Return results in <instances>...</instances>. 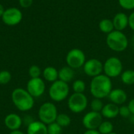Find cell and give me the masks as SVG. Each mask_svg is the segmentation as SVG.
<instances>
[{
	"label": "cell",
	"instance_id": "cell-6",
	"mask_svg": "<svg viewBox=\"0 0 134 134\" xmlns=\"http://www.w3.org/2000/svg\"><path fill=\"white\" fill-rule=\"evenodd\" d=\"M123 66L121 60L116 57H111L108 58L104 63V75L110 79L116 78L122 73Z\"/></svg>",
	"mask_w": 134,
	"mask_h": 134
},
{
	"label": "cell",
	"instance_id": "cell-30",
	"mask_svg": "<svg viewBox=\"0 0 134 134\" xmlns=\"http://www.w3.org/2000/svg\"><path fill=\"white\" fill-rule=\"evenodd\" d=\"M119 115L122 118H130L131 115V112L128 108V106L122 105L119 107Z\"/></svg>",
	"mask_w": 134,
	"mask_h": 134
},
{
	"label": "cell",
	"instance_id": "cell-26",
	"mask_svg": "<svg viewBox=\"0 0 134 134\" xmlns=\"http://www.w3.org/2000/svg\"><path fill=\"white\" fill-rule=\"evenodd\" d=\"M47 132L48 134H61L62 127L59 126L56 122L47 125Z\"/></svg>",
	"mask_w": 134,
	"mask_h": 134
},
{
	"label": "cell",
	"instance_id": "cell-19",
	"mask_svg": "<svg viewBox=\"0 0 134 134\" xmlns=\"http://www.w3.org/2000/svg\"><path fill=\"white\" fill-rule=\"evenodd\" d=\"M42 75L45 80L52 83L58 80V71L54 67H46L42 71Z\"/></svg>",
	"mask_w": 134,
	"mask_h": 134
},
{
	"label": "cell",
	"instance_id": "cell-9",
	"mask_svg": "<svg viewBox=\"0 0 134 134\" xmlns=\"http://www.w3.org/2000/svg\"><path fill=\"white\" fill-rule=\"evenodd\" d=\"M23 13L21 10L16 7H10L5 9L2 16V20L7 26H16L21 22Z\"/></svg>",
	"mask_w": 134,
	"mask_h": 134
},
{
	"label": "cell",
	"instance_id": "cell-15",
	"mask_svg": "<svg viewBox=\"0 0 134 134\" xmlns=\"http://www.w3.org/2000/svg\"><path fill=\"white\" fill-rule=\"evenodd\" d=\"M115 30L122 31L129 26V16L124 13H118L113 17Z\"/></svg>",
	"mask_w": 134,
	"mask_h": 134
},
{
	"label": "cell",
	"instance_id": "cell-33",
	"mask_svg": "<svg viewBox=\"0 0 134 134\" xmlns=\"http://www.w3.org/2000/svg\"><path fill=\"white\" fill-rule=\"evenodd\" d=\"M127 106H128V108H129V109H130V111L131 112V115L134 114V98L130 100Z\"/></svg>",
	"mask_w": 134,
	"mask_h": 134
},
{
	"label": "cell",
	"instance_id": "cell-16",
	"mask_svg": "<svg viewBox=\"0 0 134 134\" xmlns=\"http://www.w3.org/2000/svg\"><path fill=\"white\" fill-rule=\"evenodd\" d=\"M100 113L103 118H106L109 119H115L118 115H119V107L111 102L107 104H104Z\"/></svg>",
	"mask_w": 134,
	"mask_h": 134
},
{
	"label": "cell",
	"instance_id": "cell-22",
	"mask_svg": "<svg viewBox=\"0 0 134 134\" xmlns=\"http://www.w3.org/2000/svg\"><path fill=\"white\" fill-rule=\"evenodd\" d=\"M56 122L63 128V127L68 126L71 122V119L68 115L64 114V113H60V114H58L57 119H56Z\"/></svg>",
	"mask_w": 134,
	"mask_h": 134
},
{
	"label": "cell",
	"instance_id": "cell-11",
	"mask_svg": "<svg viewBox=\"0 0 134 134\" xmlns=\"http://www.w3.org/2000/svg\"><path fill=\"white\" fill-rule=\"evenodd\" d=\"M82 122L86 130H97L103 122V116L100 112L91 111L83 116Z\"/></svg>",
	"mask_w": 134,
	"mask_h": 134
},
{
	"label": "cell",
	"instance_id": "cell-32",
	"mask_svg": "<svg viewBox=\"0 0 134 134\" xmlns=\"http://www.w3.org/2000/svg\"><path fill=\"white\" fill-rule=\"evenodd\" d=\"M129 27L134 31V12L129 16Z\"/></svg>",
	"mask_w": 134,
	"mask_h": 134
},
{
	"label": "cell",
	"instance_id": "cell-27",
	"mask_svg": "<svg viewBox=\"0 0 134 134\" xmlns=\"http://www.w3.org/2000/svg\"><path fill=\"white\" fill-rule=\"evenodd\" d=\"M12 79V75L9 71L3 70L0 71V85H6Z\"/></svg>",
	"mask_w": 134,
	"mask_h": 134
},
{
	"label": "cell",
	"instance_id": "cell-4",
	"mask_svg": "<svg viewBox=\"0 0 134 134\" xmlns=\"http://www.w3.org/2000/svg\"><path fill=\"white\" fill-rule=\"evenodd\" d=\"M69 86L68 83L60 80H57L53 82L49 90V95L50 98L55 102H60L64 100L69 95Z\"/></svg>",
	"mask_w": 134,
	"mask_h": 134
},
{
	"label": "cell",
	"instance_id": "cell-3",
	"mask_svg": "<svg viewBox=\"0 0 134 134\" xmlns=\"http://www.w3.org/2000/svg\"><path fill=\"white\" fill-rule=\"evenodd\" d=\"M107 46L110 49L115 52L125 51L129 45L128 38L126 35L120 31H113L108 34L106 38Z\"/></svg>",
	"mask_w": 134,
	"mask_h": 134
},
{
	"label": "cell",
	"instance_id": "cell-28",
	"mask_svg": "<svg viewBox=\"0 0 134 134\" xmlns=\"http://www.w3.org/2000/svg\"><path fill=\"white\" fill-rule=\"evenodd\" d=\"M42 74L41 68L37 65H32L29 68L28 70V75L31 77V79H35L39 78Z\"/></svg>",
	"mask_w": 134,
	"mask_h": 134
},
{
	"label": "cell",
	"instance_id": "cell-24",
	"mask_svg": "<svg viewBox=\"0 0 134 134\" xmlns=\"http://www.w3.org/2000/svg\"><path fill=\"white\" fill-rule=\"evenodd\" d=\"M72 89L74 93H84L86 90V83L81 79L75 80L72 84Z\"/></svg>",
	"mask_w": 134,
	"mask_h": 134
},
{
	"label": "cell",
	"instance_id": "cell-5",
	"mask_svg": "<svg viewBox=\"0 0 134 134\" xmlns=\"http://www.w3.org/2000/svg\"><path fill=\"white\" fill-rule=\"evenodd\" d=\"M57 115V108L53 103L46 102L42 104L38 109L39 121L46 125H49L56 122Z\"/></svg>",
	"mask_w": 134,
	"mask_h": 134
},
{
	"label": "cell",
	"instance_id": "cell-17",
	"mask_svg": "<svg viewBox=\"0 0 134 134\" xmlns=\"http://www.w3.org/2000/svg\"><path fill=\"white\" fill-rule=\"evenodd\" d=\"M27 134H48L47 125L41 121H33L27 126Z\"/></svg>",
	"mask_w": 134,
	"mask_h": 134
},
{
	"label": "cell",
	"instance_id": "cell-25",
	"mask_svg": "<svg viewBox=\"0 0 134 134\" xmlns=\"http://www.w3.org/2000/svg\"><path fill=\"white\" fill-rule=\"evenodd\" d=\"M104 106V104L102 101V99H98V98H94L90 104L91 111H97V112H101Z\"/></svg>",
	"mask_w": 134,
	"mask_h": 134
},
{
	"label": "cell",
	"instance_id": "cell-37",
	"mask_svg": "<svg viewBox=\"0 0 134 134\" xmlns=\"http://www.w3.org/2000/svg\"><path fill=\"white\" fill-rule=\"evenodd\" d=\"M130 122H131L132 124H133L134 125V114H132V115H130Z\"/></svg>",
	"mask_w": 134,
	"mask_h": 134
},
{
	"label": "cell",
	"instance_id": "cell-38",
	"mask_svg": "<svg viewBox=\"0 0 134 134\" xmlns=\"http://www.w3.org/2000/svg\"><path fill=\"white\" fill-rule=\"evenodd\" d=\"M131 43H132V46L134 48V33L133 35H132V38H131Z\"/></svg>",
	"mask_w": 134,
	"mask_h": 134
},
{
	"label": "cell",
	"instance_id": "cell-20",
	"mask_svg": "<svg viewBox=\"0 0 134 134\" xmlns=\"http://www.w3.org/2000/svg\"><path fill=\"white\" fill-rule=\"evenodd\" d=\"M99 29L101 32L105 34H109L115 31L114 24L112 20L110 19H103L99 23Z\"/></svg>",
	"mask_w": 134,
	"mask_h": 134
},
{
	"label": "cell",
	"instance_id": "cell-12",
	"mask_svg": "<svg viewBox=\"0 0 134 134\" xmlns=\"http://www.w3.org/2000/svg\"><path fill=\"white\" fill-rule=\"evenodd\" d=\"M27 90L33 97H39L46 90V84L40 77L30 79L27 84Z\"/></svg>",
	"mask_w": 134,
	"mask_h": 134
},
{
	"label": "cell",
	"instance_id": "cell-18",
	"mask_svg": "<svg viewBox=\"0 0 134 134\" xmlns=\"http://www.w3.org/2000/svg\"><path fill=\"white\" fill-rule=\"evenodd\" d=\"M75 77L74 69L70 68L69 66H64L58 71V79L68 83L71 82Z\"/></svg>",
	"mask_w": 134,
	"mask_h": 134
},
{
	"label": "cell",
	"instance_id": "cell-36",
	"mask_svg": "<svg viewBox=\"0 0 134 134\" xmlns=\"http://www.w3.org/2000/svg\"><path fill=\"white\" fill-rule=\"evenodd\" d=\"M4 11H5V8H4V6L0 3V17H2V14H3V13H4Z\"/></svg>",
	"mask_w": 134,
	"mask_h": 134
},
{
	"label": "cell",
	"instance_id": "cell-8",
	"mask_svg": "<svg viewBox=\"0 0 134 134\" xmlns=\"http://www.w3.org/2000/svg\"><path fill=\"white\" fill-rule=\"evenodd\" d=\"M86 61V60L85 53L80 49H72L68 53L66 56V63L68 66L73 69H77L83 67Z\"/></svg>",
	"mask_w": 134,
	"mask_h": 134
},
{
	"label": "cell",
	"instance_id": "cell-1",
	"mask_svg": "<svg viewBox=\"0 0 134 134\" xmlns=\"http://www.w3.org/2000/svg\"><path fill=\"white\" fill-rule=\"evenodd\" d=\"M111 90V79L104 74H101L92 79L90 82V93L94 98L104 99L108 97Z\"/></svg>",
	"mask_w": 134,
	"mask_h": 134
},
{
	"label": "cell",
	"instance_id": "cell-21",
	"mask_svg": "<svg viewBox=\"0 0 134 134\" xmlns=\"http://www.w3.org/2000/svg\"><path fill=\"white\" fill-rule=\"evenodd\" d=\"M121 80L122 82L127 86H132L134 84V70L128 69L121 74Z\"/></svg>",
	"mask_w": 134,
	"mask_h": 134
},
{
	"label": "cell",
	"instance_id": "cell-14",
	"mask_svg": "<svg viewBox=\"0 0 134 134\" xmlns=\"http://www.w3.org/2000/svg\"><path fill=\"white\" fill-rule=\"evenodd\" d=\"M4 123L9 130H17L22 125V119L16 113H11L5 116Z\"/></svg>",
	"mask_w": 134,
	"mask_h": 134
},
{
	"label": "cell",
	"instance_id": "cell-2",
	"mask_svg": "<svg viewBox=\"0 0 134 134\" xmlns=\"http://www.w3.org/2000/svg\"><path fill=\"white\" fill-rule=\"evenodd\" d=\"M12 101L16 108L21 111H30L35 104L34 97L23 88H16L12 92Z\"/></svg>",
	"mask_w": 134,
	"mask_h": 134
},
{
	"label": "cell",
	"instance_id": "cell-35",
	"mask_svg": "<svg viewBox=\"0 0 134 134\" xmlns=\"http://www.w3.org/2000/svg\"><path fill=\"white\" fill-rule=\"evenodd\" d=\"M9 134H25L24 132L20 131V130H13V131H11Z\"/></svg>",
	"mask_w": 134,
	"mask_h": 134
},
{
	"label": "cell",
	"instance_id": "cell-29",
	"mask_svg": "<svg viewBox=\"0 0 134 134\" xmlns=\"http://www.w3.org/2000/svg\"><path fill=\"white\" fill-rule=\"evenodd\" d=\"M119 5L126 10L134 9V0H118Z\"/></svg>",
	"mask_w": 134,
	"mask_h": 134
},
{
	"label": "cell",
	"instance_id": "cell-13",
	"mask_svg": "<svg viewBox=\"0 0 134 134\" xmlns=\"http://www.w3.org/2000/svg\"><path fill=\"white\" fill-rule=\"evenodd\" d=\"M110 101L116 105H123L127 100V93L122 89H112L108 97Z\"/></svg>",
	"mask_w": 134,
	"mask_h": 134
},
{
	"label": "cell",
	"instance_id": "cell-39",
	"mask_svg": "<svg viewBox=\"0 0 134 134\" xmlns=\"http://www.w3.org/2000/svg\"><path fill=\"white\" fill-rule=\"evenodd\" d=\"M109 134H118V133H109Z\"/></svg>",
	"mask_w": 134,
	"mask_h": 134
},
{
	"label": "cell",
	"instance_id": "cell-7",
	"mask_svg": "<svg viewBox=\"0 0 134 134\" xmlns=\"http://www.w3.org/2000/svg\"><path fill=\"white\" fill-rule=\"evenodd\" d=\"M88 105V99L84 93H74L68 100V106L70 111L73 113L79 114L84 111Z\"/></svg>",
	"mask_w": 134,
	"mask_h": 134
},
{
	"label": "cell",
	"instance_id": "cell-23",
	"mask_svg": "<svg viewBox=\"0 0 134 134\" xmlns=\"http://www.w3.org/2000/svg\"><path fill=\"white\" fill-rule=\"evenodd\" d=\"M114 126L113 124L109 121H103L101 124L100 125L97 130L100 132V134H109L113 133Z\"/></svg>",
	"mask_w": 134,
	"mask_h": 134
},
{
	"label": "cell",
	"instance_id": "cell-34",
	"mask_svg": "<svg viewBox=\"0 0 134 134\" xmlns=\"http://www.w3.org/2000/svg\"><path fill=\"white\" fill-rule=\"evenodd\" d=\"M83 134H100L97 130H86Z\"/></svg>",
	"mask_w": 134,
	"mask_h": 134
},
{
	"label": "cell",
	"instance_id": "cell-31",
	"mask_svg": "<svg viewBox=\"0 0 134 134\" xmlns=\"http://www.w3.org/2000/svg\"><path fill=\"white\" fill-rule=\"evenodd\" d=\"M33 0H19V4L23 8H29L31 6Z\"/></svg>",
	"mask_w": 134,
	"mask_h": 134
},
{
	"label": "cell",
	"instance_id": "cell-10",
	"mask_svg": "<svg viewBox=\"0 0 134 134\" xmlns=\"http://www.w3.org/2000/svg\"><path fill=\"white\" fill-rule=\"evenodd\" d=\"M83 71L86 75L92 78L96 77L101 75L104 71V64L98 59H90L84 64Z\"/></svg>",
	"mask_w": 134,
	"mask_h": 134
}]
</instances>
